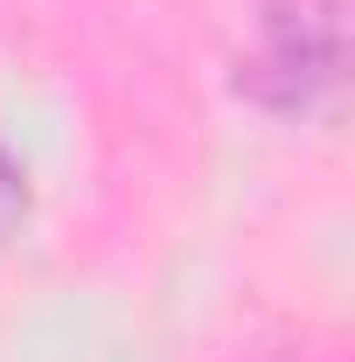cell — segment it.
<instances>
[{
	"instance_id": "6da1fadb",
	"label": "cell",
	"mask_w": 355,
	"mask_h": 362,
	"mask_svg": "<svg viewBox=\"0 0 355 362\" xmlns=\"http://www.w3.org/2000/svg\"><path fill=\"white\" fill-rule=\"evenodd\" d=\"M334 63H342V7L334 0H265L258 49L237 84L279 112H293L334 84Z\"/></svg>"
},
{
	"instance_id": "7a4b0ae2",
	"label": "cell",
	"mask_w": 355,
	"mask_h": 362,
	"mask_svg": "<svg viewBox=\"0 0 355 362\" xmlns=\"http://www.w3.org/2000/svg\"><path fill=\"white\" fill-rule=\"evenodd\" d=\"M14 202H21V168H14V160L0 153V216H7Z\"/></svg>"
}]
</instances>
